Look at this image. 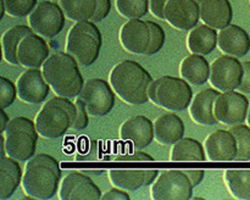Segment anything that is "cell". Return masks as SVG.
<instances>
[{"instance_id": "obj_1", "label": "cell", "mask_w": 250, "mask_h": 200, "mask_svg": "<svg viewBox=\"0 0 250 200\" xmlns=\"http://www.w3.org/2000/svg\"><path fill=\"white\" fill-rule=\"evenodd\" d=\"M60 163L49 154H36L24 167L22 188L34 199H51L61 184Z\"/></svg>"}, {"instance_id": "obj_2", "label": "cell", "mask_w": 250, "mask_h": 200, "mask_svg": "<svg viewBox=\"0 0 250 200\" xmlns=\"http://www.w3.org/2000/svg\"><path fill=\"white\" fill-rule=\"evenodd\" d=\"M153 77L139 62L125 60L112 67L109 82L117 97L129 105L146 104Z\"/></svg>"}, {"instance_id": "obj_3", "label": "cell", "mask_w": 250, "mask_h": 200, "mask_svg": "<svg viewBox=\"0 0 250 200\" xmlns=\"http://www.w3.org/2000/svg\"><path fill=\"white\" fill-rule=\"evenodd\" d=\"M46 82L56 95L77 98L84 85L80 63L68 53H55L46 59L42 66Z\"/></svg>"}, {"instance_id": "obj_4", "label": "cell", "mask_w": 250, "mask_h": 200, "mask_svg": "<svg viewBox=\"0 0 250 200\" xmlns=\"http://www.w3.org/2000/svg\"><path fill=\"white\" fill-rule=\"evenodd\" d=\"M102 45V32L93 21L76 22L66 37V51L83 67L92 66L98 60Z\"/></svg>"}, {"instance_id": "obj_5", "label": "cell", "mask_w": 250, "mask_h": 200, "mask_svg": "<svg viewBox=\"0 0 250 200\" xmlns=\"http://www.w3.org/2000/svg\"><path fill=\"white\" fill-rule=\"evenodd\" d=\"M149 99L156 106L168 111H185L193 100V90L185 78L161 76L151 82Z\"/></svg>"}, {"instance_id": "obj_6", "label": "cell", "mask_w": 250, "mask_h": 200, "mask_svg": "<svg viewBox=\"0 0 250 200\" xmlns=\"http://www.w3.org/2000/svg\"><path fill=\"white\" fill-rule=\"evenodd\" d=\"M4 134L9 156L24 162L36 155L39 133L36 122L28 117L16 116L10 120Z\"/></svg>"}, {"instance_id": "obj_7", "label": "cell", "mask_w": 250, "mask_h": 200, "mask_svg": "<svg viewBox=\"0 0 250 200\" xmlns=\"http://www.w3.org/2000/svg\"><path fill=\"white\" fill-rule=\"evenodd\" d=\"M36 126L39 136L46 139H58L72 128V117L60 101L59 95L42 106L36 116Z\"/></svg>"}, {"instance_id": "obj_8", "label": "cell", "mask_w": 250, "mask_h": 200, "mask_svg": "<svg viewBox=\"0 0 250 200\" xmlns=\"http://www.w3.org/2000/svg\"><path fill=\"white\" fill-rule=\"evenodd\" d=\"M83 102L89 115L102 117L110 114L114 109L116 93L110 82L103 78H89L83 85L77 97Z\"/></svg>"}, {"instance_id": "obj_9", "label": "cell", "mask_w": 250, "mask_h": 200, "mask_svg": "<svg viewBox=\"0 0 250 200\" xmlns=\"http://www.w3.org/2000/svg\"><path fill=\"white\" fill-rule=\"evenodd\" d=\"M192 180L181 170H165L151 185V198L156 200H188L193 195Z\"/></svg>"}, {"instance_id": "obj_10", "label": "cell", "mask_w": 250, "mask_h": 200, "mask_svg": "<svg viewBox=\"0 0 250 200\" xmlns=\"http://www.w3.org/2000/svg\"><path fill=\"white\" fill-rule=\"evenodd\" d=\"M65 16L60 4L42 1L28 16V23L39 36L44 38H54L63 29Z\"/></svg>"}, {"instance_id": "obj_11", "label": "cell", "mask_w": 250, "mask_h": 200, "mask_svg": "<svg viewBox=\"0 0 250 200\" xmlns=\"http://www.w3.org/2000/svg\"><path fill=\"white\" fill-rule=\"evenodd\" d=\"M249 101L244 93L227 90L220 93L215 101V116L219 123L236 126L244 123L248 119Z\"/></svg>"}, {"instance_id": "obj_12", "label": "cell", "mask_w": 250, "mask_h": 200, "mask_svg": "<svg viewBox=\"0 0 250 200\" xmlns=\"http://www.w3.org/2000/svg\"><path fill=\"white\" fill-rule=\"evenodd\" d=\"M243 75V63L234 56L225 54L212 61L209 80L220 92L236 90L241 85Z\"/></svg>"}, {"instance_id": "obj_13", "label": "cell", "mask_w": 250, "mask_h": 200, "mask_svg": "<svg viewBox=\"0 0 250 200\" xmlns=\"http://www.w3.org/2000/svg\"><path fill=\"white\" fill-rule=\"evenodd\" d=\"M102 197L100 188L84 173L71 172L61 180L59 189L61 200H98Z\"/></svg>"}, {"instance_id": "obj_14", "label": "cell", "mask_w": 250, "mask_h": 200, "mask_svg": "<svg viewBox=\"0 0 250 200\" xmlns=\"http://www.w3.org/2000/svg\"><path fill=\"white\" fill-rule=\"evenodd\" d=\"M17 97L28 104H41L46 99L50 85L46 82L43 71L28 68L19 77L16 83Z\"/></svg>"}, {"instance_id": "obj_15", "label": "cell", "mask_w": 250, "mask_h": 200, "mask_svg": "<svg viewBox=\"0 0 250 200\" xmlns=\"http://www.w3.org/2000/svg\"><path fill=\"white\" fill-rule=\"evenodd\" d=\"M165 20L173 28L190 31L200 20L199 4L197 0H170L165 7Z\"/></svg>"}, {"instance_id": "obj_16", "label": "cell", "mask_w": 250, "mask_h": 200, "mask_svg": "<svg viewBox=\"0 0 250 200\" xmlns=\"http://www.w3.org/2000/svg\"><path fill=\"white\" fill-rule=\"evenodd\" d=\"M150 27L141 19L127 21L120 29V43L122 48L131 54H146L150 45Z\"/></svg>"}, {"instance_id": "obj_17", "label": "cell", "mask_w": 250, "mask_h": 200, "mask_svg": "<svg viewBox=\"0 0 250 200\" xmlns=\"http://www.w3.org/2000/svg\"><path fill=\"white\" fill-rule=\"evenodd\" d=\"M205 153L210 161H236L238 145L231 131L216 129L205 140Z\"/></svg>"}, {"instance_id": "obj_18", "label": "cell", "mask_w": 250, "mask_h": 200, "mask_svg": "<svg viewBox=\"0 0 250 200\" xmlns=\"http://www.w3.org/2000/svg\"><path fill=\"white\" fill-rule=\"evenodd\" d=\"M120 138L137 149H144L151 143L154 137V122L143 115L127 119L120 128Z\"/></svg>"}, {"instance_id": "obj_19", "label": "cell", "mask_w": 250, "mask_h": 200, "mask_svg": "<svg viewBox=\"0 0 250 200\" xmlns=\"http://www.w3.org/2000/svg\"><path fill=\"white\" fill-rule=\"evenodd\" d=\"M50 56L48 43L38 33H32L22 39L17 50L19 63L27 68H39Z\"/></svg>"}, {"instance_id": "obj_20", "label": "cell", "mask_w": 250, "mask_h": 200, "mask_svg": "<svg viewBox=\"0 0 250 200\" xmlns=\"http://www.w3.org/2000/svg\"><path fill=\"white\" fill-rule=\"evenodd\" d=\"M220 95L216 88H207L200 90L193 98L189 105V114L193 121L202 126H215L219 123L215 116V101Z\"/></svg>"}, {"instance_id": "obj_21", "label": "cell", "mask_w": 250, "mask_h": 200, "mask_svg": "<svg viewBox=\"0 0 250 200\" xmlns=\"http://www.w3.org/2000/svg\"><path fill=\"white\" fill-rule=\"evenodd\" d=\"M217 46L227 55L243 58L250 50V37L248 32L237 24H229L220 29Z\"/></svg>"}, {"instance_id": "obj_22", "label": "cell", "mask_w": 250, "mask_h": 200, "mask_svg": "<svg viewBox=\"0 0 250 200\" xmlns=\"http://www.w3.org/2000/svg\"><path fill=\"white\" fill-rule=\"evenodd\" d=\"M200 9V20L215 29L229 26L233 19L229 0H197Z\"/></svg>"}, {"instance_id": "obj_23", "label": "cell", "mask_w": 250, "mask_h": 200, "mask_svg": "<svg viewBox=\"0 0 250 200\" xmlns=\"http://www.w3.org/2000/svg\"><path fill=\"white\" fill-rule=\"evenodd\" d=\"M185 123L178 115L163 114L154 121V137L161 145H173L185 136Z\"/></svg>"}, {"instance_id": "obj_24", "label": "cell", "mask_w": 250, "mask_h": 200, "mask_svg": "<svg viewBox=\"0 0 250 200\" xmlns=\"http://www.w3.org/2000/svg\"><path fill=\"white\" fill-rule=\"evenodd\" d=\"M22 178L23 172L19 160L11 156L0 158V200L11 198L22 183Z\"/></svg>"}, {"instance_id": "obj_25", "label": "cell", "mask_w": 250, "mask_h": 200, "mask_svg": "<svg viewBox=\"0 0 250 200\" xmlns=\"http://www.w3.org/2000/svg\"><path fill=\"white\" fill-rule=\"evenodd\" d=\"M211 65L204 55L193 54L185 58L180 66L181 77L193 85H203L210 80Z\"/></svg>"}, {"instance_id": "obj_26", "label": "cell", "mask_w": 250, "mask_h": 200, "mask_svg": "<svg viewBox=\"0 0 250 200\" xmlns=\"http://www.w3.org/2000/svg\"><path fill=\"white\" fill-rule=\"evenodd\" d=\"M219 41V33L216 29L208 24L197 26L190 29L187 37L188 50L193 54L209 55L216 49Z\"/></svg>"}, {"instance_id": "obj_27", "label": "cell", "mask_w": 250, "mask_h": 200, "mask_svg": "<svg viewBox=\"0 0 250 200\" xmlns=\"http://www.w3.org/2000/svg\"><path fill=\"white\" fill-rule=\"evenodd\" d=\"M32 33H36L33 28L31 26H23V24L14 26L5 32L1 38V46L2 55H4L6 62H9L10 65H20L19 59H17L20 43L22 41V39Z\"/></svg>"}, {"instance_id": "obj_28", "label": "cell", "mask_w": 250, "mask_h": 200, "mask_svg": "<svg viewBox=\"0 0 250 200\" xmlns=\"http://www.w3.org/2000/svg\"><path fill=\"white\" fill-rule=\"evenodd\" d=\"M227 188L237 199L250 200V168H233L225 171Z\"/></svg>"}, {"instance_id": "obj_29", "label": "cell", "mask_w": 250, "mask_h": 200, "mask_svg": "<svg viewBox=\"0 0 250 200\" xmlns=\"http://www.w3.org/2000/svg\"><path fill=\"white\" fill-rule=\"evenodd\" d=\"M171 161H204L205 150L200 141L194 138H182L173 144L171 150Z\"/></svg>"}, {"instance_id": "obj_30", "label": "cell", "mask_w": 250, "mask_h": 200, "mask_svg": "<svg viewBox=\"0 0 250 200\" xmlns=\"http://www.w3.org/2000/svg\"><path fill=\"white\" fill-rule=\"evenodd\" d=\"M109 178L114 187L127 192L146 187V170H110Z\"/></svg>"}, {"instance_id": "obj_31", "label": "cell", "mask_w": 250, "mask_h": 200, "mask_svg": "<svg viewBox=\"0 0 250 200\" xmlns=\"http://www.w3.org/2000/svg\"><path fill=\"white\" fill-rule=\"evenodd\" d=\"M59 4L66 17L75 22L90 21L97 10V0H60Z\"/></svg>"}, {"instance_id": "obj_32", "label": "cell", "mask_w": 250, "mask_h": 200, "mask_svg": "<svg viewBox=\"0 0 250 200\" xmlns=\"http://www.w3.org/2000/svg\"><path fill=\"white\" fill-rule=\"evenodd\" d=\"M119 14L125 19H142L150 10V0H115Z\"/></svg>"}, {"instance_id": "obj_33", "label": "cell", "mask_w": 250, "mask_h": 200, "mask_svg": "<svg viewBox=\"0 0 250 200\" xmlns=\"http://www.w3.org/2000/svg\"><path fill=\"white\" fill-rule=\"evenodd\" d=\"M234 134L238 145L236 161H249L250 160V126L248 124H236L229 128Z\"/></svg>"}, {"instance_id": "obj_34", "label": "cell", "mask_w": 250, "mask_h": 200, "mask_svg": "<svg viewBox=\"0 0 250 200\" xmlns=\"http://www.w3.org/2000/svg\"><path fill=\"white\" fill-rule=\"evenodd\" d=\"M6 14L11 17H26L31 15L38 0H4Z\"/></svg>"}, {"instance_id": "obj_35", "label": "cell", "mask_w": 250, "mask_h": 200, "mask_svg": "<svg viewBox=\"0 0 250 200\" xmlns=\"http://www.w3.org/2000/svg\"><path fill=\"white\" fill-rule=\"evenodd\" d=\"M146 22H148L149 27H150L151 38H150V45H149L146 55L150 56L161 50V48H163L164 44H165L166 34L163 27H161L159 23H156V22H153V21H146Z\"/></svg>"}, {"instance_id": "obj_36", "label": "cell", "mask_w": 250, "mask_h": 200, "mask_svg": "<svg viewBox=\"0 0 250 200\" xmlns=\"http://www.w3.org/2000/svg\"><path fill=\"white\" fill-rule=\"evenodd\" d=\"M17 97V87L9 78L0 77V106L1 109L11 106Z\"/></svg>"}, {"instance_id": "obj_37", "label": "cell", "mask_w": 250, "mask_h": 200, "mask_svg": "<svg viewBox=\"0 0 250 200\" xmlns=\"http://www.w3.org/2000/svg\"><path fill=\"white\" fill-rule=\"evenodd\" d=\"M76 105H77V117H76L72 128L81 131V129L87 128L88 124H89V112L87 111V109L80 99H76Z\"/></svg>"}, {"instance_id": "obj_38", "label": "cell", "mask_w": 250, "mask_h": 200, "mask_svg": "<svg viewBox=\"0 0 250 200\" xmlns=\"http://www.w3.org/2000/svg\"><path fill=\"white\" fill-rule=\"evenodd\" d=\"M115 161H154V158L144 151L137 150L131 153L119 154L114 158Z\"/></svg>"}, {"instance_id": "obj_39", "label": "cell", "mask_w": 250, "mask_h": 200, "mask_svg": "<svg viewBox=\"0 0 250 200\" xmlns=\"http://www.w3.org/2000/svg\"><path fill=\"white\" fill-rule=\"evenodd\" d=\"M110 10H111V0H97V10L90 21L95 23L103 21L110 14Z\"/></svg>"}, {"instance_id": "obj_40", "label": "cell", "mask_w": 250, "mask_h": 200, "mask_svg": "<svg viewBox=\"0 0 250 200\" xmlns=\"http://www.w3.org/2000/svg\"><path fill=\"white\" fill-rule=\"evenodd\" d=\"M104 200H129L131 197L127 193V190L121 189V188H112V189L107 190L104 195L102 197Z\"/></svg>"}, {"instance_id": "obj_41", "label": "cell", "mask_w": 250, "mask_h": 200, "mask_svg": "<svg viewBox=\"0 0 250 200\" xmlns=\"http://www.w3.org/2000/svg\"><path fill=\"white\" fill-rule=\"evenodd\" d=\"M170 0H150V12L159 20H165V7Z\"/></svg>"}, {"instance_id": "obj_42", "label": "cell", "mask_w": 250, "mask_h": 200, "mask_svg": "<svg viewBox=\"0 0 250 200\" xmlns=\"http://www.w3.org/2000/svg\"><path fill=\"white\" fill-rule=\"evenodd\" d=\"M243 68H244L243 80H242L241 85L238 87V90L239 92L244 93V94H250V61H244Z\"/></svg>"}, {"instance_id": "obj_43", "label": "cell", "mask_w": 250, "mask_h": 200, "mask_svg": "<svg viewBox=\"0 0 250 200\" xmlns=\"http://www.w3.org/2000/svg\"><path fill=\"white\" fill-rule=\"evenodd\" d=\"M188 175L189 180H192L193 185L197 187L198 184H200V182L203 180L205 176V171L204 170H183Z\"/></svg>"}, {"instance_id": "obj_44", "label": "cell", "mask_w": 250, "mask_h": 200, "mask_svg": "<svg viewBox=\"0 0 250 200\" xmlns=\"http://www.w3.org/2000/svg\"><path fill=\"white\" fill-rule=\"evenodd\" d=\"M159 172H160L159 170H146V187L155 182L156 178L160 175Z\"/></svg>"}, {"instance_id": "obj_45", "label": "cell", "mask_w": 250, "mask_h": 200, "mask_svg": "<svg viewBox=\"0 0 250 200\" xmlns=\"http://www.w3.org/2000/svg\"><path fill=\"white\" fill-rule=\"evenodd\" d=\"M9 122H10V119L9 116H7L6 112H5V109H1V112H0V123H1V129H0V132H1V133H4L5 132Z\"/></svg>"}, {"instance_id": "obj_46", "label": "cell", "mask_w": 250, "mask_h": 200, "mask_svg": "<svg viewBox=\"0 0 250 200\" xmlns=\"http://www.w3.org/2000/svg\"><path fill=\"white\" fill-rule=\"evenodd\" d=\"M247 121H248V124L250 126V106H249V112H248V119H247Z\"/></svg>"}]
</instances>
